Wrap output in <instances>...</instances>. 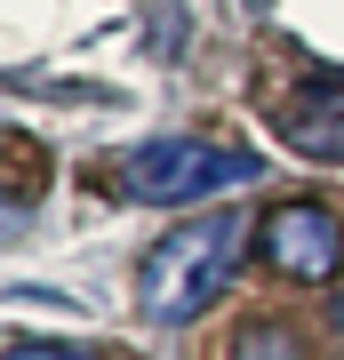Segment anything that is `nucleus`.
<instances>
[{"label":"nucleus","instance_id":"f257e3e1","mask_svg":"<svg viewBox=\"0 0 344 360\" xmlns=\"http://www.w3.org/2000/svg\"><path fill=\"white\" fill-rule=\"evenodd\" d=\"M256 248V224H241V208H208V217H184L177 232H160L136 264V312L153 328H192L200 312H217L232 281H241Z\"/></svg>","mask_w":344,"mask_h":360},{"label":"nucleus","instance_id":"f03ea898","mask_svg":"<svg viewBox=\"0 0 344 360\" xmlns=\"http://www.w3.org/2000/svg\"><path fill=\"white\" fill-rule=\"evenodd\" d=\"M241 184H256V160L208 136H153L120 160V200L136 208H192L208 193H241Z\"/></svg>","mask_w":344,"mask_h":360},{"label":"nucleus","instance_id":"7ed1b4c3","mask_svg":"<svg viewBox=\"0 0 344 360\" xmlns=\"http://www.w3.org/2000/svg\"><path fill=\"white\" fill-rule=\"evenodd\" d=\"M256 257L265 272H281V281H336L344 272V217L329 200H272L265 217H256Z\"/></svg>","mask_w":344,"mask_h":360},{"label":"nucleus","instance_id":"20e7f679","mask_svg":"<svg viewBox=\"0 0 344 360\" xmlns=\"http://www.w3.org/2000/svg\"><path fill=\"white\" fill-rule=\"evenodd\" d=\"M281 136L305 160H344V72H320L281 104Z\"/></svg>","mask_w":344,"mask_h":360},{"label":"nucleus","instance_id":"39448f33","mask_svg":"<svg viewBox=\"0 0 344 360\" xmlns=\"http://www.w3.org/2000/svg\"><path fill=\"white\" fill-rule=\"evenodd\" d=\"M224 360H312L305 328L296 321H272V312H256V321H241L224 336Z\"/></svg>","mask_w":344,"mask_h":360},{"label":"nucleus","instance_id":"423d86ee","mask_svg":"<svg viewBox=\"0 0 344 360\" xmlns=\"http://www.w3.org/2000/svg\"><path fill=\"white\" fill-rule=\"evenodd\" d=\"M0 360H96L89 345H8Z\"/></svg>","mask_w":344,"mask_h":360},{"label":"nucleus","instance_id":"0eeeda50","mask_svg":"<svg viewBox=\"0 0 344 360\" xmlns=\"http://www.w3.org/2000/svg\"><path fill=\"white\" fill-rule=\"evenodd\" d=\"M336 328H344V296H336Z\"/></svg>","mask_w":344,"mask_h":360}]
</instances>
